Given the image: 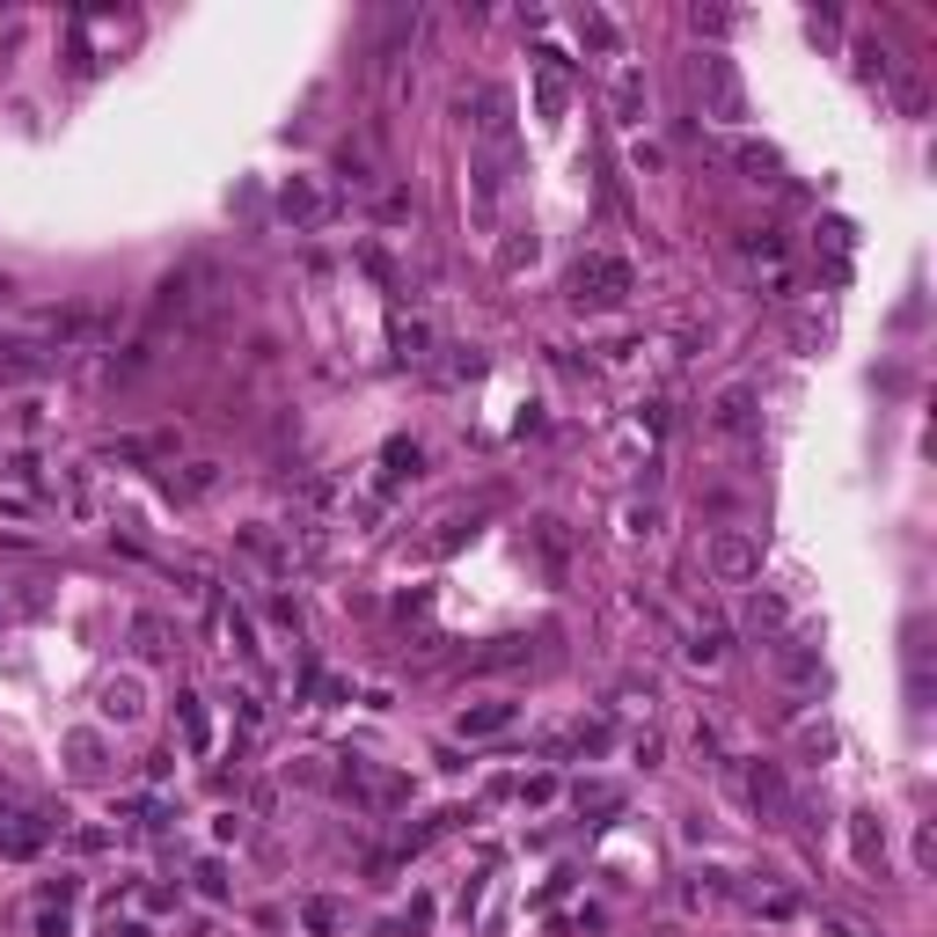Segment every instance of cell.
Masks as SVG:
<instances>
[{"instance_id": "cell-1", "label": "cell", "mask_w": 937, "mask_h": 937, "mask_svg": "<svg viewBox=\"0 0 937 937\" xmlns=\"http://www.w3.org/2000/svg\"><path fill=\"white\" fill-rule=\"evenodd\" d=\"M630 294H638V272L622 264L616 249H586V257L571 264V300H579V308H622Z\"/></svg>"}, {"instance_id": "cell-2", "label": "cell", "mask_w": 937, "mask_h": 937, "mask_svg": "<svg viewBox=\"0 0 937 937\" xmlns=\"http://www.w3.org/2000/svg\"><path fill=\"white\" fill-rule=\"evenodd\" d=\"M696 88H703V110H711V118H747V88H740V67H733V59H725V51H703V59H696Z\"/></svg>"}, {"instance_id": "cell-3", "label": "cell", "mask_w": 937, "mask_h": 937, "mask_svg": "<svg viewBox=\"0 0 937 937\" xmlns=\"http://www.w3.org/2000/svg\"><path fill=\"white\" fill-rule=\"evenodd\" d=\"M543 67H535V110L543 118H565V103H571V74H565V51H535Z\"/></svg>"}, {"instance_id": "cell-4", "label": "cell", "mask_w": 937, "mask_h": 937, "mask_svg": "<svg viewBox=\"0 0 937 937\" xmlns=\"http://www.w3.org/2000/svg\"><path fill=\"white\" fill-rule=\"evenodd\" d=\"M51 842V820L37 814H0V857H37Z\"/></svg>"}, {"instance_id": "cell-5", "label": "cell", "mask_w": 937, "mask_h": 937, "mask_svg": "<svg viewBox=\"0 0 937 937\" xmlns=\"http://www.w3.org/2000/svg\"><path fill=\"white\" fill-rule=\"evenodd\" d=\"M140 711H147V689H140V674H118V681H103V717H110V725H132Z\"/></svg>"}, {"instance_id": "cell-6", "label": "cell", "mask_w": 937, "mask_h": 937, "mask_svg": "<svg viewBox=\"0 0 937 937\" xmlns=\"http://www.w3.org/2000/svg\"><path fill=\"white\" fill-rule=\"evenodd\" d=\"M711 425L725 432V440H747V432H755V395L725 389V395H717V411H711Z\"/></svg>"}, {"instance_id": "cell-7", "label": "cell", "mask_w": 937, "mask_h": 937, "mask_svg": "<svg viewBox=\"0 0 937 937\" xmlns=\"http://www.w3.org/2000/svg\"><path fill=\"white\" fill-rule=\"evenodd\" d=\"M513 717H520V703H506V696H484V703H468V711H462V733H468V740H484V733H506Z\"/></svg>"}, {"instance_id": "cell-8", "label": "cell", "mask_w": 937, "mask_h": 937, "mask_svg": "<svg viewBox=\"0 0 937 937\" xmlns=\"http://www.w3.org/2000/svg\"><path fill=\"white\" fill-rule=\"evenodd\" d=\"M476 110H484V140H491V147H506V140H513V96H506V88H476Z\"/></svg>"}, {"instance_id": "cell-9", "label": "cell", "mask_w": 937, "mask_h": 937, "mask_svg": "<svg viewBox=\"0 0 937 937\" xmlns=\"http://www.w3.org/2000/svg\"><path fill=\"white\" fill-rule=\"evenodd\" d=\"M345 923H352V909L337 901V893H308V901H300V930L330 937V930H345Z\"/></svg>"}, {"instance_id": "cell-10", "label": "cell", "mask_w": 937, "mask_h": 937, "mask_svg": "<svg viewBox=\"0 0 937 937\" xmlns=\"http://www.w3.org/2000/svg\"><path fill=\"white\" fill-rule=\"evenodd\" d=\"M278 213H286V221H300V227H316L330 205H322L316 183H286V191H278Z\"/></svg>"}, {"instance_id": "cell-11", "label": "cell", "mask_w": 937, "mask_h": 937, "mask_svg": "<svg viewBox=\"0 0 937 937\" xmlns=\"http://www.w3.org/2000/svg\"><path fill=\"white\" fill-rule=\"evenodd\" d=\"M0 593H8V616H23V622L51 608V586H45V579H15V586H0Z\"/></svg>"}, {"instance_id": "cell-12", "label": "cell", "mask_w": 937, "mask_h": 937, "mask_svg": "<svg viewBox=\"0 0 937 937\" xmlns=\"http://www.w3.org/2000/svg\"><path fill=\"white\" fill-rule=\"evenodd\" d=\"M717 571H725V579H747V571H755V543H747V535H717Z\"/></svg>"}, {"instance_id": "cell-13", "label": "cell", "mask_w": 937, "mask_h": 937, "mask_svg": "<svg viewBox=\"0 0 937 937\" xmlns=\"http://www.w3.org/2000/svg\"><path fill=\"white\" fill-rule=\"evenodd\" d=\"M733 162H740L755 183H776V169H784V162H776V147H762V140H740V147H733Z\"/></svg>"}, {"instance_id": "cell-14", "label": "cell", "mask_w": 937, "mask_h": 937, "mask_svg": "<svg viewBox=\"0 0 937 937\" xmlns=\"http://www.w3.org/2000/svg\"><path fill=\"white\" fill-rule=\"evenodd\" d=\"M535 549H543V565H549V571H565V557H571L565 520H535Z\"/></svg>"}, {"instance_id": "cell-15", "label": "cell", "mask_w": 937, "mask_h": 937, "mask_svg": "<svg viewBox=\"0 0 937 937\" xmlns=\"http://www.w3.org/2000/svg\"><path fill=\"white\" fill-rule=\"evenodd\" d=\"M616 110H622V124L644 118V74H638V67H622V74H616Z\"/></svg>"}, {"instance_id": "cell-16", "label": "cell", "mask_w": 937, "mask_h": 937, "mask_svg": "<svg viewBox=\"0 0 937 937\" xmlns=\"http://www.w3.org/2000/svg\"><path fill=\"white\" fill-rule=\"evenodd\" d=\"M132 644H140L147 660H169V652H176V644H169V622H162V616H140V622H132Z\"/></svg>"}, {"instance_id": "cell-17", "label": "cell", "mask_w": 937, "mask_h": 937, "mask_svg": "<svg viewBox=\"0 0 937 937\" xmlns=\"http://www.w3.org/2000/svg\"><path fill=\"white\" fill-rule=\"evenodd\" d=\"M725 893H733V871H689L681 901H696V909H703V901H725Z\"/></svg>"}, {"instance_id": "cell-18", "label": "cell", "mask_w": 937, "mask_h": 937, "mask_svg": "<svg viewBox=\"0 0 937 937\" xmlns=\"http://www.w3.org/2000/svg\"><path fill=\"white\" fill-rule=\"evenodd\" d=\"M389 337H395V352H403V359H418V352L432 345V330H425L418 316H395V322H389Z\"/></svg>"}, {"instance_id": "cell-19", "label": "cell", "mask_w": 937, "mask_h": 937, "mask_svg": "<svg viewBox=\"0 0 937 937\" xmlns=\"http://www.w3.org/2000/svg\"><path fill=\"white\" fill-rule=\"evenodd\" d=\"M176 711H183V740H191V755H205V747H213V725H205V711H198V696H176Z\"/></svg>"}, {"instance_id": "cell-20", "label": "cell", "mask_w": 937, "mask_h": 937, "mask_svg": "<svg viewBox=\"0 0 937 937\" xmlns=\"http://www.w3.org/2000/svg\"><path fill=\"white\" fill-rule=\"evenodd\" d=\"M0 373H8V381H37L45 359H37V345H8V352H0Z\"/></svg>"}, {"instance_id": "cell-21", "label": "cell", "mask_w": 937, "mask_h": 937, "mask_svg": "<svg viewBox=\"0 0 937 937\" xmlns=\"http://www.w3.org/2000/svg\"><path fill=\"white\" fill-rule=\"evenodd\" d=\"M571 806H579V814H616L622 791L616 784H579V791H571Z\"/></svg>"}, {"instance_id": "cell-22", "label": "cell", "mask_w": 937, "mask_h": 937, "mask_svg": "<svg viewBox=\"0 0 937 937\" xmlns=\"http://www.w3.org/2000/svg\"><path fill=\"white\" fill-rule=\"evenodd\" d=\"M579 45H593V51H616V23H608L601 8H586V15H579Z\"/></svg>"}, {"instance_id": "cell-23", "label": "cell", "mask_w": 937, "mask_h": 937, "mask_svg": "<svg viewBox=\"0 0 937 937\" xmlns=\"http://www.w3.org/2000/svg\"><path fill=\"white\" fill-rule=\"evenodd\" d=\"M747 622H755V630H784V601H776V593H755V601H747Z\"/></svg>"}, {"instance_id": "cell-24", "label": "cell", "mask_w": 937, "mask_h": 937, "mask_svg": "<svg viewBox=\"0 0 937 937\" xmlns=\"http://www.w3.org/2000/svg\"><path fill=\"white\" fill-rule=\"evenodd\" d=\"M242 549H249V557H257V565H272V571L286 565V549H278L272 535H264V527H242Z\"/></svg>"}, {"instance_id": "cell-25", "label": "cell", "mask_w": 937, "mask_h": 937, "mask_svg": "<svg viewBox=\"0 0 937 937\" xmlns=\"http://www.w3.org/2000/svg\"><path fill=\"white\" fill-rule=\"evenodd\" d=\"M857 864H887V835H879L864 814H857Z\"/></svg>"}, {"instance_id": "cell-26", "label": "cell", "mask_w": 937, "mask_h": 937, "mask_svg": "<svg viewBox=\"0 0 937 937\" xmlns=\"http://www.w3.org/2000/svg\"><path fill=\"white\" fill-rule=\"evenodd\" d=\"M717 652H725V630H717V622H703V630H696V644H689V660H696V666H711Z\"/></svg>"}, {"instance_id": "cell-27", "label": "cell", "mask_w": 937, "mask_h": 937, "mask_svg": "<svg viewBox=\"0 0 937 937\" xmlns=\"http://www.w3.org/2000/svg\"><path fill=\"white\" fill-rule=\"evenodd\" d=\"M67 755H74V776H96V733H74V740H67Z\"/></svg>"}, {"instance_id": "cell-28", "label": "cell", "mask_w": 937, "mask_h": 937, "mask_svg": "<svg viewBox=\"0 0 937 937\" xmlns=\"http://www.w3.org/2000/svg\"><path fill=\"white\" fill-rule=\"evenodd\" d=\"M513 660H527V638H498V644H491V652H484L476 666H513Z\"/></svg>"}, {"instance_id": "cell-29", "label": "cell", "mask_w": 937, "mask_h": 937, "mask_svg": "<svg viewBox=\"0 0 937 937\" xmlns=\"http://www.w3.org/2000/svg\"><path fill=\"white\" fill-rule=\"evenodd\" d=\"M747 257H755V264H784V242H776V235H747Z\"/></svg>"}, {"instance_id": "cell-30", "label": "cell", "mask_w": 937, "mask_h": 937, "mask_svg": "<svg viewBox=\"0 0 937 937\" xmlns=\"http://www.w3.org/2000/svg\"><path fill=\"white\" fill-rule=\"evenodd\" d=\"M74 930V923H67V909H59V901H45V909H37V937H67Z\"/></svg>"}, {"instance_id": "cell-31", "label": "cell", "mask_w": 937, "mask_h": 937, "mask_svg": "<svg viewBox=\"0 0 937 937\" xmlns=\"http://www.w3.org/2000/svg\"><path fill=\"white\" fill-rule=\"evenodd\" d=\"M227 638L242 644V652H257V630H249V616H242V608H227Z\"/></svg>"}, {"instance_id": "cell-32", "label": "cell", "mask_w": 937, "mask_h": 937, "mask_svg": "<svg viewBox=\"0 0 937 937\" xmlns=\"http://www.w3.org/2000/svg\"><path fill=\"white\" fill-rule=\"evenodd\" d=\"M110 937H147V930H140V923H118V930H110Z\"/></svg>"}, {"instance_id": "cell-33", "label": "cell", "mask_w": 937, "mask_h": 937, "mask_svg": "<svg viewBox=\"0 0 937 937\" xmlns=\"http://www.w3.org/2000/svg\"><path fill=\"white\" fill-rule=\"evenodd\" d=\"M0 616H8V593H0Z\"/></svg>"}]
</instances>
